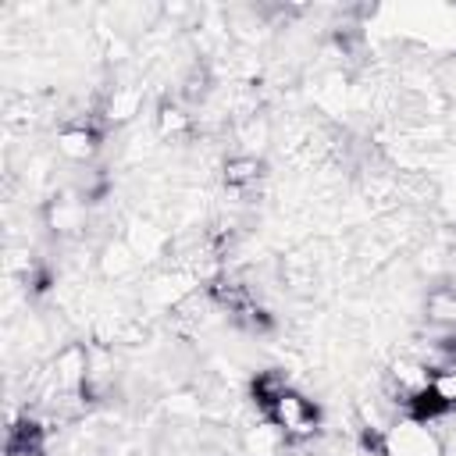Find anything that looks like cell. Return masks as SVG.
Here are the masks:
<instances>
[{
  "label": "cell",
  "mask_w": 456,
  "mask_h": 456,
  "mask_svg": "<svg viewBox=\"0 0 456 456\" xmlns=\"http://www.w3.org/2000/svg\"><path fill=\"white\" fill-rule=\"evenodd\" d=\"M385 456H438V442L420 420H403L385 438Z\"/></svg>",
  "instance_id": "6da1fadb"
}]
</instances>
